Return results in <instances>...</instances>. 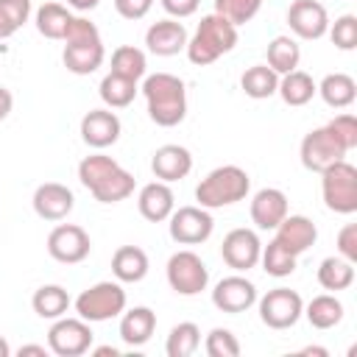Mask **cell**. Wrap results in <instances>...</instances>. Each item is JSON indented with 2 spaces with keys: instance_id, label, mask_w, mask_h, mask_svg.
<instances>
[{
  "instance_id": "3957f363",
  "label": "cell",
  "mask_w": 357,
  "mask_h": 357,
  "mask_svg": "<svg viewBox=\"0 0 357 357\" xmlns=\"http://www.w3.org/2000/svg\"><path fill=\"white\" fill-rule=\"evenodd\" d=\"M237 45V25H231L226 17L220 14H206L201 17L195 33L187 39V59L195 67H206L212 61H218L220 56H226L229 50H234Z\"/></svg>"
},
{
  "instance_id": "7c38bea8",
  "label": "cell",
  "mask_w": 357,
  "mask_h": 357,
  "mask_svg": "<svg viewBox=\"0 0 357 357\" xmlns=\"http://www.w3.org/2000/svg\"><path fill=\"white\" fill-rule=\"evenodd\" d=\"M92 251V240L89 234L75 226V223H59L50 234H47V254L56 259V262H64V265H78L89 257Z\"/></svg>"
},
{
  "instance_id": "f35d334b",
  "label": "cell",
  "mask_w": 357,
  "mask_h": 357,
  "mask_svg": "<svg viewBox=\"0 0 357 357\" xmlns=\"http://www.w3.org/2000/svg\"><path fill=\"white\" fill-rule=\"evenodd\" d=\"M204 349H206L209 357H237V354H240V340L234 337L231 329L215 326V329L206 335Z\"/></svg>"
},
{
  "instance_id": "f5cc1de1",
  "label": "cell",
  "mask_w": 357,
  "mask_h": 357,
  "mask_svg": "<svg viewBox=\"0 0 357 357\" xmlns=\"http://www.w3.org/2000/svg\"><path fill=\"white\" fill-rule=\"evenodd\" d=\"M304 354H321V357H326V349H321V346H307Z\"/></svg>"
},
{
  "instance_id": "c3c4849f",
  "label": "cell",
  "mask_w": 357,
  "mask_h": 357,
  "mask_svg": "<svg viewBox=\"0 0 357 357\" xmlns=\"http://www.w3.org/2000/svg\"><path fill=\"white\" fill-rule=\"evenodd\" d=\"M14 33H17V25H14L3 11H0V42H3V39H8V36H14Z\"/></svg>"
},
{
  "instance_id": "6da1fadb",
  "label": "cell",
  "mask_w": 357,
  "mask_h": 357,
  "mask_svg": "<svg viewBox=\"0 0 357 357\" xmlns=\"http://www.w3.org/2000/svg\"><path fill=\"white\" fill-rule=\"evenodd\" d=\"M78 181L95 195L100 204H120L134 192V176L123 170L106 153H89L78 162Z\"/></svg>"
},
{
  "instance_id": "f1b7e54d",
  "label": "cell",
  "mask_w": 357,
  "mask_h": 357,
  "mask_svg": "<svg viewBox=\"0 0 357 357\" xmlns=\"http://www.w3.org/2000/svg\"><path fill=\"white\" fill-rule=\"evenodd\" d=\"M351 282H354V262L343 259L340 254L321 259V265H318V284L324 290H329V293L349 290Z\"/></svg>"
},
{
  "instance_id": "ee69618b",
  "label": "cell",
  "mask_w": 357,
  "mask_h": 357,
  "mask_svg": "<svg viewBox=\"0 0 357 357\" xmlns=\"http://www.w3.org/2000/svg\"><path fill=\"white\" fill-rule=\"evenodd\" d=\"M0 11L17 25V31L31 20V0H0Z\"/></svg>"
},
{
  "instance_id": "2e32d148",
  "label": "cell",
  "mask_w": 357,
  "mask_h": 357,
  "mask_svg": "<svg viewBox=\"0 0 357 357\" xmlns=\"http://www.w3.org/2000/svg\"><path fill=\"white\" fill-rule=\"evenodd\" d=\"M120 131H123L120 117L112 109H89L81 117V139L95 151L114 145L120 139Z\"/></svg>"
},
{
  "instance_id": "cb8c5ba5",
  "label": "cell",
  "mask_w": 357,
  "mask_h": 357,
  "mask_svg": "<svg viewBox=\"0 0 357 357\" xmlns=\"http://www.w3.org/2000/svg\"><path fill=\"white\" fill-rule=\"evenodd\" d=\"M148 254L139 248V245H120L114 254H112V273L117 282L123 284H137L148 276Z\"/></svg>"
},
{
  "instance_id": "7dc6e473",
  "label": "cell",
  "mask_w": 357,
  "mask_h": 357,
  "mask_svg": "<svg viewBox=\"0 0 357 357\" xmlns=\"http://www.w3.org/2000/svg\"><path fill=\"white\" fill-rule=\"evenodd\" d=\"M11 106H14V95H11V89L0 86V120H6V117L11 114Z\"/></svg>"
},
{
  "instance_id": "5b68a950",
  "label": "cell",
  "mask_w": 357,
  "mask_h": 357,
  "mask_svg": "<svg viewBox=\"0 0 357 357\" xmlns=\"http://www.w3.org/2000/svg\"><path fill=\"white\" fill-rule=\"evenodd\" d=\"M126 301L128 298H126L123 282H95L92 287L81 290V296L75 298V312L89 324H100L123 315Z\"/></svg>"
},
{
  "instance_id": "ab89813d",
  "label": "cell",
  "mask_w": 357,
  "mask_h": 357,
  "mask_svg": "<svg viewBox=\"0 0 357 357\" xmlns=\"http://www.w3.org/2000/svg\"><path fill=\"white\" fill-rule=\"evenodd\" d=\"M329 39L335 47L340 50H354L357 47V17L354 14H343L335 22H329Z\"/></svg>"
},
{
  "instance_id": "484cf974",
  "label": "cell",
  "mask_w": 357,
  "mask_h": 357,
  "mask_svg": "<svg viewBox=\"0 0 357 357\" xmlns=\"http://www.w3.org/2000/svg\"><path fill=\"white\" fill-rule=\"evenodd\" d=\"M318 86L312 81L310 73L304 70H290L284 75H279V86H276V95L287 103V106H307L312 98H315Z\"/></svg>"
},
{
  "instance_id": "4316f807",
  "label": "cell",
  "mask_w": 357,
  "mask_h": 357,
  "mask_svg": "<svg viewBox=\"0 0 357 357\" xmlns=\"http://www.w3.org/2000/svg\"><path fill=\"white\" fill-rule=\"evenodd\" d=\"M315 86H318L315 95H321L324 103L332 106V109H346V106H351L354 98H357V84H354V78L346 75V73H329V75H324L321 84H315Z\"/></svg>"
},
{
  "instance_id": "9c48e42d",
  "label": "cell",
  "mask_w": 357,
  "mask_h": 357,
  "mask_svg": "<svg viewBox=\"0 0 357 357\" xmlns=\"http://www.w3.org/2000/svg\"><path fill=\"white\" fill-rule=\"evenodd\" d=\"M257 304H259V321L271 329H290L298 324L304 312L301 296L290 287H273L262 298H257Z\"/></svg>"
},
{
  "instance_id": "d6a6232c",
  "label": "cell",
  "mask_w": 357,
  "mask_h": 357,
  "mask_svg": "<svg viewBox=\"0 0 357 357\" xmlns=\"http://www.w3.org/2000/svg\"><path fill=\"white\" fill-rule=\"evenodd\" d=\"M276 86H279V75L268 64H254L240 78V89L254 100H265V98L276 95Z\"/></svg>"
},
{
  "instance_id": "83f0119b",
  "label": "cell",
  "mask_w": 357,
  "mask_h": 357,
  "mask_svg": "<svg viewBox=\"0 0 357 357\" xmlns=\"http://www.w3.org/2000/svg\"><path fill=\"white\" fill-rule=\"evenodd\" d=\"M301 315H307L312 329H332L343 321V304L335 293H321L304 307Z\"/></svg>"
},
{
  "instance_id": "8d00e7d4",
  "label": "cell",
  "mask_w": 357,
  "mask_h": 357,
  "mask_svg": "<svg viewBox=\"0 0 357 357\" xmlns=\"http://www.w3.org/2000/svg\"><path fill=\"white\" fill-rule=\"evenodd\" d=\"M296 254H290L284 245H279L276 240H271L268 245H262V254H259V262H262V271L268 276H276V279H284L296 271Z\"/></svg>"
},
{
  "instance_id": "8992f818",
  "label": "cell",
  "mask_w": 357,
  "mask_h": 357,
  "mask_svg": "<svg viewBox=\"0 0 357 357\" xmlns=\"http://www.w3.org/2000/svg\"><path fill=\"white\" fill-rule=\"evenodd\" d=\"M321 195L326 209L337 215H354L357 212V167L346 159L329 165L321 173Z\"/></svg>"
},
{
  "instance_id": "277c9868",
  "label": "cell",
  "mask_w": 357,
  "mask_h": 357,
  "mask_svg": "<svg viewBox=\"0 0 357 357\" xmlns=\"http://www.w3.org/2000/svg\"><path fill=\"white\" fill-rule=\"evenodd\" d=\"M248 190H251V178L243 167L220 165L201 178V184L195 187V201L204 209H223V206L243 201Z\"/></svg>"
},
{
  "instance_id": "d4e9b609",
  "label": "cell",
  "mask_w": 357,
  "mask_h": 357,
  "mask_svg": "<svg viewBox=\"0 0 357 357\" xmlns=\"http://www.w3.org/2000/svg\"><path fill=\"white\" fill-rule=\"evenodd\" d=\"M106 59L103 42H78V45H64L61 50V61L70 73L75 75H89L95 73Z\"/></svg>"
},
{
  "instance_id": "f907efd6",
  "label": "cell",
  "mask_w": 357,
  "mask_h": 357,
  "mask_svg": "<svg viewBox=\"0 0 357 357\" xmlns=\"http://www.w3.org/2000/svg\"><path fill=\"white\" fill-rule=\"evenodd\" d=\"M98 3H100V0H67V6L75 8V11H92Z\"/></svg>"
},
{
  "instance_id": "44dd1931",
  "label": "cell",
  "mask_w": 357,
  "mask_h": 357,
  "mask_svg": "<svg viewBox=\"0 0 357 357\" xmlns=\"http://www.w3.org/2000/svg\"><path fill=\"white\" fill-rule=\"evenodd\" d=\"M279 245H284L290 254H304L310 245H315L318 240V229L307 215H284V220L276 226V237Z\"/></svg>"
},
{
  "instance_id": "603a6c76",
  "label": "cell",
  "mask_w": 357,
  "mask_h": 357,
  "mask_svg": "<svg viewBox=\"0 0 357 357\" xmlns=\"http://www.w3.org/2000/svg\"><path fill=\"white\" fill-rule=\"evenodd\" d=\"M156 329V312L151 307H131V310H123V318H120V340L131 349L137 346H145L151 340Z\"/></svg>"
},
{
  "instance_id": "4fadbf2b",
  "label": "cell",
  "mask_w": 357,
  "mask_h": 357,
  "mask_svg": "<svg viewBox=\"0 0 357 357\" xmlns=\"http://www.w3.org/2000/svg\"><path fill=\"white\" fill-rule=\"evenodd\" d=\"M259 254H262V243H259L254 229H231L220 243L223 262L237 273H245V271L257 268Z\"/></svg>"
},
{
  "instance_id": "f546056e",
  "label": "cell",
  "mask_w": 357,
  "mask_h": 357,
  "mask_svg": "<svg viewBox=\"0 0 357 357\" xmlns=\"http://www.w3.org/2000/svg\"><path fill=\"white\" fill-rule=\"evenodd\" d=\"M70 293L61 287V284H42L33 298H31V307L39 318H47V321H56L61 318L67 310H70Z\"/></svg>"
},
{
  "instance_id": "8fae6325",
  "label": "cell",
  "mask_w": 357,
  "mask_h": 357,
  "mask_svg": "<svg viewBox=\"0 0 357 357\" xmlns=\"http://www.w3.org/2000/svg\"><path fill=\"white\" fill-rule=\"evenodd\" d=\"M349 151L332 137V131L326 126L321 128H312L310 134H304L301 145H298V156H301V165L312 173H324L329 165L340 162Z\"/></svg>"
},
{
  "instance_id": "d590c367",
  "label": "cell",
  "mask_w": 357,
  "mask_h": 357,
  "mask_svg": "<svg viewBox=\"0 0 357 357\" xmlns=\"http://www.w3.org/2000/svg\"><path fill=\"white\" fill-rule=\"evenodd\" d=\"M201 346V329L192 321H181L170 329L167 340H165V351L167 357H190L195 354V349Z\"/></svg>"
},
{
  "instance_id": "e575fe53",
  "label": "cell",
  "mask_w": 357,
  "mask_h": 357,
  "mask_svg": "<svg viewBox=\"0 0 357 357\" xmlns=\"http://www.w3.org/2000/svg\"><path fill=\"white\" fill-rule=\"evenodd\" d=\"M109 73H117L123 78H131V81H139L145 78L148 73V59L139 47L134 45H120L114 53H112V70Z\"/></svg>"
},
{
  "instance_id": "4dcf8cb0",
  "label": "cell",
  "mask_w": 357,
  "mask_h": 357,
  "mask_svg": "<svg viewBox=\"0 0 357 357\" xmlns=\"http://www.w3.org/2000/svg\"><path fill=\"white\" fill-rule=\"evenodd\" d=\"M98 92H100V100L106 103V109H126L137 98L139 86L131 78H123L117 73H106L100 86H98Z\"/></svg>"
},
{
  "instance_id": "b9f144b4",
  "label": "cell",
  "mask_w": 357,
  "mask_h": 357,
  "mask_svg": "<svg viewBox=\"0 0 357 357\" xmlns=\"http://www.w3.org/2000/svg\"><path fill=\"white\" fill-rule=\"evenodd\" d=\"M64 45H78V42H100V31L95 28V22H89L86 17H75L67 25V33L61 39Z\"/></svg>"
},
{
  "instance_id": "74e56055",
  "label": "cell",
  "mask_w": 357,
  "mask_h": 357,
  "mask_svg": "<svg viewBox=\"0 0 357 357\" xmlns=\"http://www.w3.org/2000/svg\"><path fill=\"white\" fill-rule=\"evenodd\" d=\"M262 8V0H215V14L226 17L231 25L251 22Z\"/></svg>"
},
{
  "instance_id": "e0dca14e",
  "label": "cell",
  "mask_w": 357,
  "mask_h": 357,
  "mask_svg": "<svg viewBox=\"0 0 357 357\" xmlns=\"http://www.w3.org/2000/svg\"><path fill=\"white\" fill-rule=\"evenodd\" d=\"M75 206V195L67 184L45 181L33 192V212L42 220H64Z\"/></svg>"
},
{
  "instance_id": "836d02e7",
  "label": "cell",
  "mask_w": 357,
  "mask_h": 357,
  "mask_svg": "<svg viewBox=\"0 0 357 357\" xmlns=\"http://www.w3.org/2000/svg\"><path fill=\"white\" fill-rule=\"evenodd\" d=\"M70 20H73V14L61 3H45L36 8V31L45 39H64Z\"/></svg>"
},
{
  "instance_id": "ba28073f",
  "label": "cell",
  "mask_w": 357,
  "mask_h": 357,
  "mask_svg": "<svg viewBox=\"0 0 357 357\" xmlns=\"http://www.w3.org/2000/svg\"><path fill=\"white\" fill-rule=\"evenodd\" d=\"M92 326L84 318H56L53 326L47 329V349L59 357H81L92 349Z\"/></svg>"
},
{
  "instance_id": "f6af8a7d",
  "label": "cell",
  "mask_w": 357,
  "mask_h": 357,
  "mask_svg": "<svg viewBox=\"0 0 357 357\" xmlns=\"http://www.w3.org/2000/svg\"><path fill=\"white\" fill-rule=\"evenodd\" d=\"M153 0H114V8L123 20H142L151 11Z\"/></svg>"
},
{
  "instance_id": "d6986e66",
  "label": "cell",
  "mask_w": 357,
  "mask_h": 357,
  "mask_svg": "<svg viewBox=\"0 0 357 357\" xmlns=\"http://www.w3.org/2000/svg\"><path fill=\"white\" fill-rule=\"evenodd\" d=\"M151 170L159 181H181L190 176L192 170V153L184 148V145H162L153 151V159H151Z\"/></svg>"
},
{
  "instance_id": "1f68e13d",
  "label": "cell",
  "mask_w": 357,
  "mask_h": 357,
  "mask_svg": "<svg viewBox=\"0 0 357 357\" xmlns=\"http://www.w3.org/2000/svg\"><path fill=\"white\" fill-rule=\"evenodd\" d=\"M298 61H301V47L293 36H273L268 42V67L276 75L298 70Z\"/></svg>"
},
{
  "instance_id": "681fc988",
  "label": "cell",
  "mask_w": 357,
  "mask_h": 357,
  "mask_svg": "<svg viewBox=\"0 0 357 357\" xmlns=\"http://www.w3.org/2000/svg\"><path fill=\"white\" fill-rule=\"evenodd\" d=\"M50 349H45V346H36V343H28V346H20V357H25V354H39V357H45Z\"/></svg>"
},
{
  "instance_id": "bcb514c9",
  "label": "cell",
  "mask_w": 357,
  "mask_h": 357,
  "mask_svg": "<svg viewBox=\"0 0 357 357\" xmlns=\"http://www.w3.org/2000/svg\"><path fill=\"white\" fill-rule=\"evenodd\" d=\"M162 8L173 17V20H184V17H192L201 6V0H159Z\"/></svg>"
},
{
  "instance_id": "7a4b0ae2",
  "label": "cell",
  "mask_w": 357,
  "mask_h": 357,
  "mask_svg": "<svg viewBox=\"0 0 357 357\" xmlns=\"http://www.w3.org/2000/svg\"><path fill=\"white\" fill-rule=\"evenodd\" d=\"M142 95L148 106V117L162 126L173 128L187 117V86L173 73H153L142 81Z\"/></svg>"
},
{
  "instance_id": "db71d44e",
  "label": "cell",
  "mask_w": 357,
  "mask_h": 357,
  "mask_svg": "<svg viewBox=\"0 0 357 357\" xmlns=\"http://www.w3.org/2000/svg\"><path fill=\"white\" fill-rule=\"evenodd\" d=\"M8 354H11V349H8V343L0 337V357H8Z\"/></svg>"
},
{
  "instance_id": "816d5d0a",
  "label": "cell",
  "mask_w": 357,
  "mask_h": 357,
  "mask_svg": "<svg viewBox=\"0 0 357 357\" xmlns=\"http://www.w3.org/2000/svg\"><path fill=\"white\" fill-rule=\"evenodd\" d=\"M95 357H120V349H114V346H98V349H89Z\"/></svg>"
},
{
  "instance_id": "60d3db41",
  "label": "cell",
  "mask_w": 357,
  "mask_h": 357,
  "mask_svg": "<svg viewBox=\"0 0 357 357\" xmlns=\"http://www.w3.org/2000/svg\"><path fill=\"white\" fill-rule=\"evenodd\" d=\"M326 128L332 131V137H335L346 151L357 148V117H354V114L343 112V114L332 117V120L326 123Z\"/></svg>"
},
{
  "instance_id": "7402d4cb",
  "label": "cell",
  "mask_w": 357,
  "mask_h": 357,
  "mask_svg": "<svg viewBox=\"0 0 357 357\" xmlns=\"http://www.w3.org/2000/svg\"><path fill=\"white\" fill-rule=\"evenodd\" d=\"M137 206H139V215H142L145 220L162 223V220H167L170 212L176 209V195H173V190H170L167 181H159V178H156V181H151V184H145V187L139 190Z\"/></svg>"
},
{
  "instance_id": "30bf717a",
  "label": "cell",
  "mask_w": 357,
  "mask_h": 357,
  "mask_svg": "<svg viewBox=\"0 0 357 357\" xmlns=\"http://www.w3.org/2000/svg\"><path fill=\"white\" fill-rule=\"evenodd\" d=\"M167 231L178 245H201L212 237L215 220L204 206H178L167 218Z\"/></svg>"
},
{
  "instance_id": "9a60e30c",
  "label": "cell",
  "mask_w": 357,
  "mask_h": 357,
  "mask_svg": "<svg viewBox=\"0 0 357 357\" xmlns=\"http://www.w3.org/2000/svg\"><path fill=\"white\" fill-rule=\"evenodd\" d=\"M287 25L298 39H321L329 31V14L318 0H293L287 8Z\"/></svg>"
},
{
  "instance_id": "ffe728a7",
  "label": "cell",
  "mask_w": 357,
  "mask_h": 357,
  "mask_svg": "<svg viewBox=\"0 0 357 357\" xmlns=\"http://www.w3.org/2000/svg\"><path fill=\"white\" fill-rule=\"evenodd\" d=\"M251 220L257 229H276L287 215V195L276 187H262L251 198Z\"/></svg>"
},
{
  "instance_id": "ac0fdd59",
  "label": "cell",
  "mask_w": 357,
  "mask_h": 357,
  "mask_svg": "<svg viewBox=\"0 0 357 357\" xmlns=\"http://www.w3.org/2000/svg\"><path fill=\"white\" fill-rule=\"evenodd\" d=\"M187 28L178 22V20H173V17H167V20H159V22H153L148 31H145V45H148V50L153 53V56H176V53H181L184 47H187Z\"/></svg>"
},
{
  "instance_id": "52a82bcc",
  "label": "cell",
  "mask_w": 357,
  "mask_h": 357,
  "mask_svg": "<svg viewBox=\"0 0 357 357\" xmlns=\"http://www.w3.org/2000/svg\"><path fill=\"white\" fill-rule=\"evenodd\" d=\"M165 273H167L170 290H176L178 296H198L209 284V268H206V262L195 251H190V248L176 251L167 259Z\"/></svg>"
},
{
  "instance_id": "5bb4252c",
  "label": "cell",
  "mask_w": 357,
  "mask_h": 357,
  "mask_svg": "<svg viewBox=\"0 0 357 357\" xmlns=\"http://www.w3.org/2000/svg\"><path fill=\"white\" fill-rule=\"evenodd\" d=\"M212 304L220 310V312H229V315H237V312H245L257 304V284L240 273L234 276H226L215 284L212 290Z\"/></svg>"
},
{
  "instance_id": "7bdbcfd3",
  "label": "cell",
  "mask_w": 357,
  "mask_h": 357,
  "mask_svg": "<svg viewBox=\"0 0 357 357\" xmlns=\"http://www.w3.org/2000/svg\"><path fill=\"white\" fill-rule=\"evenodd\" d=\"M337 254L349 262H357V223H346L337 231Z\"/></svg>"
}]
</instances>
